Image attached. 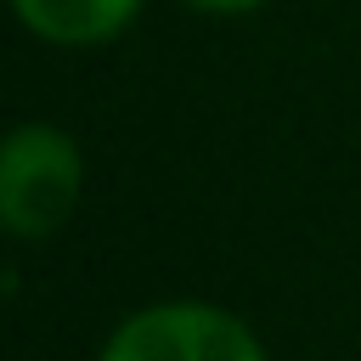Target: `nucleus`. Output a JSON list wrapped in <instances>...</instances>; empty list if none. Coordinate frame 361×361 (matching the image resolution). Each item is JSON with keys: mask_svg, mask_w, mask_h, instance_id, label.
<instances>
[{"mask_svg": "<svg viewBox=\"0 0 361 361\" xmlns=\"http://www.w3.org/2000/svg\"><path fill=\"white\" fill-rule=\"evenodd\" d=\"M17 23L34 39L51 45H102L124 34L141 11V0H11Z\"/></svg>", "mask_w": 361, "mask_h": 361, "instance_id": "7ed1b4c3", "label": "nucleus"}, {"mask_svg": "<svg viewBox=\"0 0 361 361\" xmlns=\"http://www.w3.org/2000/svg\"><path fill=\"white\" fill-rule=\"evenodd\" d=\"M85 192V152L68 130L28 118L0 147V226L17 243H45L68 226Z\"/></svg>", "mask_w": 361, "mask_h": 361, "instance_id": "f257e3e1", "label": "nucleus"}, {"mask_svg": "<svg viewBox=\"0 0 361 361\" xmlns=\"http://www.w3.org/2000/svg\"><path fill=\"white\" fill-rule=\"evenodd\" d=\"M192 11H209V17H243V11H254V6H265V0H186Z\"/></svg>", "mask_w": 361, "mask_h": 361, "instance_id": "20e7f679", "label": "nucleus"}, {"mask_svg": "<svg viewBox=\"0 0 361 361\" xmlns=\"http://www.w3.org/2000/svg\"><path fill=\"white\" fill-rule=\"evenodd\" d=\"M96 361H271V355L231 310L203 299H164L130 310L102 338Z\"/></svg>", "mask_w": 361, "mask_h": 361, "instance_id": "f03ea898", "label": "nucleus"}]
</instances>
